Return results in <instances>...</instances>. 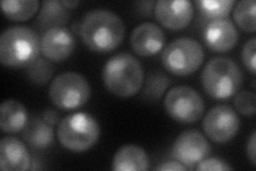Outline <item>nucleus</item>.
Wrapping results in <instances>:
<instances>
[{"label":"nucleus","mask_w":256,"mask_h":171,"mask_svg":"<svg viewBox=\"0 0 256 171\" xmlns=\"http://www.w3.org/2000/svg\"><path fill=\"white\" fill-rule=\"evenodd\" d=\"M38 36L26 26L6 29L0 36V61L6 67H28L41 52Z\"/></svg>","instance_id":"3"},{"label":"nucleus","mask_w":256,"mask_h":171,"mask_svg":"<svg viewBox=\"0 0 256 171\" xmlns=\"http://www.w3.org/2000/svg\"><path fill=\"white\" fill-rule=\"evenodd\" d=\"M201 20L207 24L210 22L226 19L236 5L235 0H196L194 3Z\"/></svg>","instance_id":"20"},{"label":"nucleus","mask_w":256,"mask_h":171,"mask_svg":"<svg viewBox=\"0 0 256 171\" xmlns=\"http://www.w3.org/2000/svg\"><path fill=\"white\" fill-rule=\"evenodd\" d=\"M40 47L46 59L52 62H61L68 59L74 52L75 38L66 28H52L43 32Z\"/></svg>","instance_id":"12"},{"label":"nucleus","mask_w":256,"mask_h":171,"mask_svg":"<svg viewBox=\"0 0 256 171\" xmlns=\"http://www.w3.org/2000/svg\"><path fill=\"white\" fill-rule=\"evenodd\" d=\"M28 123V112L20 102L6 100L0 107V127L4 133H18Z\"/></svg>","instance_id":"18"},{"label":"nucleus","mask_w":256,"mask_h":171,"mask_svg":"<svg viewBox=\"0 0 256 171\" xmlns=\"http://www.w3.org/2000/svg\"><path fill=\"white\" fill-rule=\"evenodd\" d=\"M57 134L66 149L84 152L98 142L100 128L93 116L86 112H75L60 121Z\"/></svg>","instance_id":"5"},{"label":"nucleus","mask_w":256,"mask_h":171,"mask_svg":"<svg viewBox=\"0 0 256 171\" xmlns=\"http://www.w3.org/2000/svg\"><path fill=\"white\" fill-rule=\"evenodd\" d=\"M255 53H256V39L252 38L244 44L242 48V58L244 67L252 74H255Z\"/></svg>","instance_id":"26"},{"label":"nucleus","mask_w":256,"mask_h":171,"mask_svg":"<svg viewBox=\"0 0 256 171\" xmlns=\"http://www.w3.org/2000/svg\"><path fill=\"white\" fill-rule=\"evenodd\" d=\"M70 11L58 0H46L36 18V25L41 31L62 27L70 20Z\"/></svg>","instance_id":"19"},{"label":"nucleus","mask_w":256,"mask_h":171,"mask_svg":"<svg viewBox=\"0 0 256 171\" xmlns=\"http://www.w3.org/2000/svg\"><path fill=\"white\" fill-rule=\"evenodd\" d=\"M168 115L180 123H194L203 116L205 104L196 89L188 86L173 87L164 97Z\"/></svg>","instance_id":"8"},{"label":"nucleus","mask_w":256,"mask_h":171,"mask_svg":"<svg viewBox=\"0 0 256 171\" xmlns=\"http://www.w3.org/2000/svg\"><path fill=\"white\" fill-rule=\"evenodd\" d=\"M204 91L216 100L235 95L244 83V73L238 64L226 57H216L207 62L201 74Z\"/></svg>","instance_id":"4"},{"label":"nucleus","mask_w":256,"mask_h":171,"mask_svg":"<svg viewBox=\"0 0 256 171\" xmlns=\"http://www.w3.org/2000/svg\"><path fill=\"white\" fill-rule=\"evenodd\" d=\"M40 7L38 0H4L2 9L8 19L14 22L30 20Z\"/></svg>","instance_id":"21"},{"label":"nucleus","mask_w":256,"mask_h":171,"mask_svg":"<svg viewBox=\"0 0 256 171\" xmlns=\"http://www.w3.org/2000/svg\"><path fill=\"white\" fill-rule=\"evenodd\" d=\"M22 138L32 149H46L54 141L52 126L47 123L42 115H36L28 120L22 129Z\"/></svg>","instance_id":"17"},{"label":"nucleus","mask_w":256,"mask_h":171,"mask_svg":"<svg viewBox=\"0 0 256 171\" xmlns=\"http://www.w3.org/2000/svg\"><path fill=\"white\" fill-rule=\"evenodd\" d=\"M102 81L112 94L120 97L134 96L141 90L144 83L141 63L127 53L112 56L104 67Z\"/></svg>","instance_id":"2"},{"label":"nucleus","mask_w":256,"mask_h":171,"mask_svg":"<svg viewBox=\"0 0 256 171\" xmlns=\"http://www.w3.org/2000/svg\"><path fill=\"white\" fill-rule=\"evenodd\" d=\"M42 116L44 118V120L47 122L48 124L54 126L56 125L59 122V113L57 110H54V109H46L43 113Z\"/></svg>","instance_id":"30"},{"label":"nucleus","mask_w":256,"mask_h":171,"mask_svg":"<svg viewBox=\"0 0 256 171\" xmlns=\"http://www.w3.org/2000/svg\"><path fill=\"white\" fill-rule=\"evenodd\" d=\"M171 80L166 74L160 72L150 73L148 76L146 88L143 90V97L148 101H158L164 95Z\"/></svg>","instance_id":"23"},{"label":"nucleus","mask_w":256,"mask_h":171,"mask_svg":"<svg viewBox=\"0 0 256 171\" xmlns=\"http://www.w3.org/2000/svg\"><path fill=\"white\" fill-rule=\"evenodd\" d=\"M79 36L95 53L106 54L122 44L125 25L116 13L108 10H93L86 13L80 23Z\"/></svg>","instance_id":"1"},{"label":"nucleus","mask_w":256,"mask_h":171,"mask_svg":"<svg viewBox=\"0 0 256 171\" xmlns=\"http://www.w3.org/2000/svg\"><path fill=\"white\" fill-rule=\"evenodd\" d=\"M150 168L146 151L137 144H125L120 148L112 160L114 171H146Z\"/></svg>","instance_id":"16"},{"label":"nucleus","mask_w":256,"mask_h":171,"mask_svg":"<svg viewBox=\"0 0 256 171\" xmlns=\"http://www.w3.org/2000/svg\"><path fill=\"white\" fill-rule=\"evenodd\" d=\"M48 94L57 107L72 110L82 107L90 99L91 87L84 75L76 72H64L54 78Z\"/></svg>","instance_id":"7"},{"label":"nucleus","mask_w":256,"mask_h":171,"mask_svg":"<svg viewBox=\"0 0 256 171\" xmlns=\"http://www.w3.org/2000/svg\"><path fill=\"white\" fill-rule=\"evenodd\" d=\"M154 6H155L154 2H142V3L137 4L139 11L142 14H146L148 16L152 15V11H153V9H154Z\"/></svg>","instance_id":"31"},{"label":"nucleus","mask_w":256,"mask_h":171,"mask_svg":"<svg viewBox=\"0 0 256 171\" xmlns=\"http://www.w3.org/2000/svg\"><path fill=\"white\" fill-rule=\"evenodd\" d=\"M31 157L26 145L13 136L4 137L0 141V168L4 171L29 170Z\"/></svg>","instance_id":"15"},{"label":"nucleus","mask_w":256,"mask_h":171,"mask_svg":"<svg viewBox=\"0 0 256 171\" xmlns=\"http://www.w3.org/2000/svg\"><path fill=\"white\" fill-rule=\"evenodd\" d=\"M204 60L203 46L191 38H178L168 44L162 54L164 68L174 75L186 76L198 71Z\"/></svg>","instance_id":"6"},{"label":"nucleus","mask_w":256,"mask_h":171,"mask_svg":"<svg viewBox=\"0 0 256 171\" xmlns=\"http://www.w3.org/2000/svg\"><path fill=\"white\" fill-rule=\"evenodd\" d=\"M166 42L164 30L154 23H142L130 35V44L134 53L142 57L156 55L162 50Z\"/></svg>","instance_id":"14"},{"label":"nucleus","mask_w":256,"mask_h":171,"mask_svg":"<svg viewBox=\"0 0 256 171\" xmlns=\"http://www.w3.org/2000/svg\"><path fill=\"white\" fill-rule=\"evenodd\" d=\"M188 168L178 160H169L156 167L157 171H185Z\"/></svg>","instance_id":"28"},{"label":"nucleus","mask_w":256,"mask_h":171,"mask_svg":"<svg viewBox=\"0 0 256 171\" xmlns=\"http://www.w3.org/2000/svg\"><path fill=\"white\" fill-rule=\"evenodd\" d=\"M196 170L202 171V170H217V171H228L233 170V167L230 166L226 160L217 158V157H210V158H204L198 164Z\"/></svg>","instance_id":"27"},{"label":"nucleus","mask_w":256,"mask_h":171,"mask_svg":"<svg viewBox=\"0 0 256 171\" xmlns=\"http://www.w3.org/2000/svg\"><path fill=\"white\" fill-rule=\"evenodd\" d=\"M256 133L253 132L252 135L250 136V139L248 140L246 143V154H248V157H249L251 164L253 166H255V156H256Z\"/></svg>","instance_id":"29"},{"label":"nucleus","mask_w":256,"mask_h":171,"mask_svg":"<svg viewBox=\"0 0 256 171\" xmlns=\"http://www.w3.org/2000/svg\"><path fill=\"white\" fill-rule=\"evenodd\" d=\"M255 10L256 3L254 0H242L236 4L233 16L240 29L246 32H251V34L255 31Z\"/></svg>","instance_id":"22"},{"label":"nucleus","mask_w":256,"mask_h":171,"mask_svg":"<svg viewBox=\"0 0 256 171\" xmlns=\"http://www.w3.org/2000/svg\"><path fill=\"white\" fill-rule=\"evenodd\" d=\"M203 41L210 50L216 53H226L237 44L238 31L230 20H216L204 26Z\"/></svg>","instance_id":"13"},{"label":"nucleus","mask_w":256,"mask_h":171,"mask_svg":"<svg viewBox=\"0 0 256 171\" xmlns=\"http://www.w3.org/2000/svg\"><path fill=\"white\" fill-rule=\"evenodd\" d=\"M210 142L196 129H188L180 133L174 141L172 149L173 157L187 168H192L198 164L210 155Z\"/></svg>","instance_id":"10"},{"label":"nucleus","mask_w":256,"mask_h":171,"mask_svg":"<svg viewBox=\"0 0 256 171\" xmlns=\"http://www.w3.org/2000/svg\"><path fill=\"white\" fill-rule=\"evenodd\" d=\"M234 105L236 110L244 116H253L256 111V97L253 92L242 91L236 93Z\"/></svg>","instance_id":"25"},{"label":"nucleus","mask_w":256,"mask_h":171,"mask_svg":"<svg viewBox=\"0 0 256 171\" xmlns=\"http://www.w3.org/2000/svg\"><path fill=\"white\" fill-rule=\"evenodd\" d=\"M154 10L156 20L175 31L186 28L194 15V5L189 0H159Z\"/></svg>","instance_id":"11"},{"label":"nucleus","mask_w":256,"mask_h":171,"mask_svg":"<svg viewBox=\"0 0 256 171\" xmlns=\"http://www.w3.org/2000/svg\"><path fill=\"white\" fill-rule=\"evenodd\" d=\"M61 4L66 8V9H74V8H76L77 6L80 5V2H78V0H75V2H66V0H64V2H61Z\"/></svg>","instance_id":"32"},{"label":"nucleus","mask_w":256,"mask_h":171,"mask_svg":"<svg viewBox=\"0 0 256 171\" xmlns=\"http://www.w3.org/2000/svg\"><path fill=\"white\" fill-rule=\"evenodd\" d=\"M52 62L43 58H38L27 67L28 78L36 85H45L54 75Z\"/></svg>","instance_id":"24"},{"label":"nucleus","mask_w":256,"mask_h":171,"mask_svg":"<svg viewBox=\"0 0 256 171\" xmlns=\"http://www.w3.org/2000/svg\"><path fill=\"white\" fill-rule=\"evenodd\" d=\"M240 127L237 112L228 105L214 106L206 113L203 120V129L210 140L224 143L236 136Z\"/></svg>","instance_id":"9"}]
</instances>
